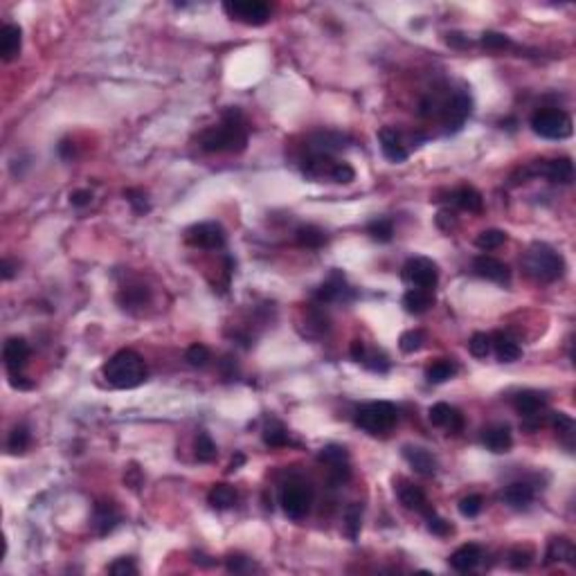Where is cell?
<instances>
[{
	"label": "cell",
	"instance_id": "6da1fadb",
	"mask_svg": "<svg viewBox=\"0 0 576 576\" xmlns=\"http://www.w3.org/2000/svg\"><path fill=\"white\" fill-rule=\"evenodd\" d=\"M248 144V126L239 109H228L223 113L219 126L208 129L201 135V146L210 153H239Z\"/></svg>",
	"mask_w": 576,
	"mask_h": 576
},
{
	"label": "cell",
	"instance_id": "7a4b0ae2",
	"mask_svg": "<svg viewBox=\"0 0 576 576\" xmlns=\"http://www.w3.org/2000/svg\"><path fill=\"white\" fill-rule=\"evenodd\" d=\"M146 363L133 349H122L113 354L104 365L106 383L115 389H133L146 380Z\"/></svg>",
	"mask_w": 576,
	"mask_h": 576
},
{
	"label": "cell",
	"instance_id": "3957f363",
	"mask_svg": "<svg viewBox=\"0 0 576 576\" xmlns=\"http://www.w3.org/2000/svg\"><path fill=\"white\" fill-rule=\"evenodd\" d=\"M522 266L527 275L534 277L536 281H556L565 272V259L547 243H534L527 250Z\"/></svg>",
	"mask_w": 576,
	"mask_h": 576
},
{
	"label": "cell",
	"instance_id": "277c9868",
	"mask_svg": "<svg viewBox=\"0 0 576 576\" xmlns=\"http://www.w3.org/2000/svg\"><path fill=\"white\" fill-rule=\"evenodd\" d=\"M396 407L387 401H374L356 412V426L367 435H385L396 423Z\"/></svg>",
	"mask_w": 576,
	"mask_h": 576
},
{
	"label": "cell",
	"instance_id": "5b68a950",
	"mask_svg": "<svg viewBox=\"0 0 576 576\" xmlns=\"http://www.w3.org/2000/svg\"><path fill=\"white\" fill-rule=\"evenodd\" d=\"M531 129L545 140H565L572 135V117L561 109H540L531 117Z\"/></svg>",
	"mask_w": 576,
	"mask_h": 576
},
{
	"label": "cell",
	"instance_id": "8992f818",
	"mask_svg": "<svg viewBox=\"0 0 576 576\" xmlns=\"http://www.w3.org/2000/svg\"><path fill=\"white\" fill-rule=\"evenodd\" d=\"M223 12H226L232 21H239L243 25H266L270 18V7L261 0H232V3H223Z\"/></svg>",
	"mask_w": 576,
	"mask_h": 576
},
{
	"label": "cell",
	"instance_id": "52a82bcc",
	"mask_svg": "<svg viewBox=\"0 0 576 576\" xmlns=\"http://www.w3.org/2000/svg\"><path fill=\"white\" fill-rule=\"evenodd\" d=\"M403 281L410 284L412 288H426V290H433L439 281V270H437V263L428 257H412L405 261L403 266Z\"/></svg>",
	"mask_w": 576,
	"mask_h": 576
},
{
	"label": "cell",
	"instance_id": "ba28073f",
	"mask_svg": "<svg viewBox=\"0 0 576 576\" xmlns=\"http://www.w3.org/2000/svg\"><path fill=\"white\" fill-rule=\"evenodd\" d=\"M313 491L304 482H288L281 491V506L290 520H302L311 509Z\"/></svg>",
	"mask_w": 576,
	"mask_h": 576
},
{
	"label": "cell",
	"instance_id": "9c48e42d",
	"mask_svg": "<svg viewBox=\"0 0 576 576\" xmlns=\"http://www.w3.org/2000/svg\"><path fill=\"white\" fill-rule=\"evenodd\" d=\"M473 111V100L471 95L464 93V91H457L451 100H446L444 104V111H442V120H444V126L448 133H455L460 131L462 126L466 124L468 115Z\"/></svg>",
	"mask_w": 576,
	"mask_h": 576
},
{
	"label": "cell",
	"instance_id": "30bf717a",
	"mask_svg": "<svg viewBox=\"0 0 576 576\" xmlns=\"http://www.w3.org/2000/svg\"><path fill=\"white\" fill-rule=\"evenodd\" d=\"M185 239H187V243L194 248L221 250L226 246V230H223L219 223L208 221V223H199V226H192L185 232Z\"/></svg>",
	"mask_w": 576,
	"mask_h": 576
},
{
	"label": "cell",
	"instance_id": "8fae6325",
	"mask_svg": "<svg viewBox=\"0 0 576 576\" xmlns=\"http://www.w3.org/2000/svg\"><path fill=\"white\" fill-rule=\"evenodd\" d=\"M349 138L338 131H320L309 138V155H334L336 151L345 149Z\"/></svg>",
	"mask_w": 576,
	"mask_h": 576
},
{
	"label": "cell",
	"instance_id": "7c38bea8",
	"mask_svg": "<svg viewBox=\"0 0 576 576\" xmlns=\"http://www.w3.org/2000/svg\"><path fill=\"white\" fill-rule=\"evenodd\" d=\"M473 270H475V275H480V277L489 279V281H495V284H506L509 277H511L509 266L502 263L500 259L489 257V255L477 257L473 261Z\"/></svg>",
	"mask_w": 576,
	"mask_h": 576
},
{
	"label": "cell",
	"instance_id": "4fadbf2b",
	"mask_svg": "<svg viewBox=\"0 0 576 576\" xmlns=\"http://www.w3.org/2000/svg\"><path fill=\"white\" fill-rule=\"evenodd\" d=\"M3 358L9 374H21L29 360V345L23 338H9L3 349Z\"/></svg>",
	"mask_w": 576,
	"mask_h": 576
},
{
	"label": "cell",
	"instance_id": "5bb4252c",
	"mask_svg": "<svg viewBox=\"0 0 576 576\" xmlns=\"http://www.w3.org/2000/svg\"><path fill=\"white\" fill-rule=\"evenodd\" d=\"M117 524H120V511H117V506L113 502L95 504L91 527H93V531L97 536H109Z\"/></svg>",
	"mask_w": 576,
	"mask_h": 576
},
{
	"label": "cell",
	"instance_id": "9a60e30c",
	"mask_svg": "<svg viewBox=\"0 0 576 576\" xmlns=\"http://www.w3.org/2000/svg\"><path fill=\"white\" fill-rule=\"evenodd\" d=\"M536 173H543L545 178L559 185H570L574 178V164L570 158H554V160H540L536 167Z\"/></svg>",
	"mask_w": 576,
	"mask_h": 576
},
{
	"label": "cell",
	"instance_id": "2e32d148",
	"mask_svg": "<svg viewBox=\"0 0 576 576\" xmlns=\"http://www.w3.org/2000/svg\"><path fill=\"white\" fill-rule=\"evenodd\" d=\"M378 142H380V151L389 160V162H403L407 160V149L401 140V135H398L396 129L392 126H385V129L378 131Z\"/></svg>",
	"mask_w": 576,
	"mask_h": 576
},
{
	"label": "cell",
	"instance_id": "e0dca14e",
	"mask_svg": "<svg viewBox=\"0 0 576 576\" xmlns=\"http://www.w3.org/2000/svg\"><path fill=\"white\" fill-rule=\"evenodd\" d=\"M347 293L351 295V290H349L347 281H345V275H340V272L336 270L334 275L325 281V284L316 288L313 297H316V302H320V304H329V302H338V299L345 302Z\"/></svg>",
	"mask_w": 576,
	"mask_h": 576
},
{
	"label": "cell",
	"instance_id": "ac0fdd59",
	"mask_svg": "<svg viewBox=\"0 0 576 576\" xmlns=\"http://www.w3.org/2000/svg\"><path fill=\"white\" fill-rule=\"evenodd\" d=\"M545 405H547V396L543 392H536V389H524V392H520L513 401V407L518 410V414L522 419L543 417Z\"/></svg>",
	"mask_w": 576,
	"mask_h": 576
},
{
	"label": "cell",
	"instance_id": "d6986e66",
	"mask_svg": "<svg viewBox=\"0 0 576 576\" xmlns=\"http://www.w3.org/2000/svg\"><path fill=\"white\" fill-rule=\"evenodd\" d=\"M430 421L433 426L437 428H446L448 433H460L462 430V426H464V419L462 414L457 412L455 407H451L448 403H435L430 407Z\"/></svg>",
	"mask_w": 576,
	"mask_h": 576
},
{
	"label": "cell",
	"instance_id": "ffe728a7",
	"mask_svg": "<svg viewBox=\"0 0 576 576\" xmlns=\"http://www.w3.org/2000/svg\"><path fill=\"white\" fill-rule=\"evenodd\" d=\"M482 444L489 448L491 453H506L511 448L513 444V437H511V430H509V426H504V423H495V426H489V428H484V433H482Z\"/></svg>",
	"mask_w": 576,
	"mask_h": 576
},
{
	"label": "cell",
	"instance_id": "44dd1931",
	"mask_svg": "<svg viewBox=\"0 0 576 576\" xmlns=\"http://www.w3.org/2000/svg\"><path fill=\"white\" fill-rule=\"evenodd\" d=\"M396 493H398V500L410 511H417V513H428L430 511V504H428V497L426 493L419 489V486L410 484V482H398L396 486Z\"/></svg>",
	"mask_w": 576,
	"mask_h": 576
},
{
	"label": "cell",
	"instance_id": "7402d4cb",
	"mask_svg": "<svg viewBox=\"0 0 576 576\" xmlns=\"http://www.w3.org/2000/svg\"><path fill=\"white\" fill-rule=\"evenodd\" d=\"M482 547L475 543H468V545H462L460 550H455L453 556H451V568L457 570V572H471L475 570L477 565L482 561Z\"/></svg>",
	"mask_w": 576,
	"mask_h": 576
},
{
	"label": "cell",
	"instance_id": "603a6c76",
	"mask_svg": "<svg viewBox=\"0 0 576 576\" xmlns=\"http://www.w3.org/2000/svg\"><path fill=\"white\" fill-rule=\"evenodd\" d=\"M403 457L407 460V464L414 468L417 473L421 475H433L437 471V460L433 453H428L426 448L419 446H405L403 448Z\"/></svg>",
	"mask_w": 576,
	"mask_h": 576
},
{
	"label": "cell",
	"instance_id": "cb8c5ba5",
	"mask_svg": "<svg viewBox=\"0 0 576 576\" xmlns=\"http://www.w3.org/2000/svg\"><path fill=\"white\" fill-rule=\"evenodd\" d=\"M21 45H23L21 27L5 25L3 32H0V54H3V61H14V59L21 54Z\"/></svg>",
	"mask_w": 576,
	"mask_h": 576
},
{
	"label": "cell",
	"instance_id": "d4e9b609",
	"mask_svg": "<svg viewBox=\"0 0 576 576\" xmlns=\"http://www.w3.org/2000/svg\"><path fill=\"white\" fill-rule=\"evenodd\" d=\"M534 486L527 482H513L504 489L502 493V502H506L513 509H527L534 502Z\"/></svg>",
	"mask_w": 576,
	"mask_h": 576
},
{
	"label": "cell",
	"instance_id": "484cf974",
	"mask_svg": "<svg viewBox=\"0 0 576 576\" xmlns=\"http://www.w3.org/2000/svg\"><path fill=\"white\" fill-rule=\"evenodd\" d=\"M491 349L495 351L497 360H502V363H513V360H518L522 356L520 345L515 343L511 336L502 334V331H497L495 336H491Z\"/></svg>",
	"mask_w": 576,
	"mask_h": 576
},
{
	"label": "cell",
	"instance_id": "4316f807",
	"mask_svg": "<svg viewBox=\"0 0 576 576\" xmlns=\"http://www.w3.org/2000/svg\"><path fill=\"white\" fill-rule=\"evenodd\" d=\"M435 304V295L433 290H426V288H410L405 295H403V306L407 313L412 316H421L426 313L428 309Z\"/></svg>",
	"mask_w": 576,
	"mask_h": 576
},
{
	"label": "cell",
	"instance_id": "83f0119b",
	"mask_svg": "<svg viewBox=\"0 0 576 576\" xmlns=\"http://www.w3.org/2000/svg\"><path fill=\"white\" fill-rule=\"evenodd\" d=\"M563 561L574 565V545L570 538H565V536H561V538H552L547 545V554H545V563L547 565L563 563Z\"/></svg>",
	"mask_w": 576,
	"mask_h": 576
},
{
	"label": "cell",
	"instance_id": "f1b7e54d",
	"mask_svg": "<svg viewBox=\"0 0 576 576\" xmlns=\"http://www.w3.org/2000/svg\"><path fill=\"white\" fill-rule=\"evenodd\" d=\"M237 500H239V493L234 491L230 484H214L208 493V502L219 511L232 509V506L237 504Z\"/></svg>",
	"mask_w": 576,
	"mask_h": 576
},
{
	"label": "cell",
	"instance_id": "f546056e",
	"mask_svg": "<svg viewBox=\"0 0 576 576\" xmlns=\"http://www.w3.org/2000/svg\"><path fill=\"white\" fill-rule=\"evenodd\" d=\"M453 201L457 203V208H462L464 212H482V205H484V201H482V194L477 192L475 187H460L457 189L455 194H453Z\"/></svg>",
	"mask_w": 576,
	"mask_h": 576
},
{
	"label": "cell",
	"instance_id": "4dcf8cb0",
	"mask_svg": "<svg viewBox=\"0 0 576 576\" xmlns=\"http://www.w3.org/2000/svg\"><path fill=\"white\" fill-rule=\"evenodd\" d=\"M117 302L122 304V309L133 311L149 302V290H146V286H124L117 295Z\"/></svg>",
	"mask_w": 576,
	"mask_h": 576
},
{
	"label": "cell",
	"instance_id": "1f68e13d",
	"mask_svg": "<svg viewBox=\"0 0 576 576\" xmlns=\"http://www.w3.org/2000/svg\"><path fill=\"white\" fill-rule=\"evenodd\" d=\"M457 374V365L453 363V360H437V363H433L430 367L426 369V378H428V383H446V380H451L453 376Z\"/></svg>",
	"mask_w": 576,
	"mask_h": 576
},
{
	"label": "cell",
	"instance_id": "d6a6232c",
	"mask_svg": "<svg viewBox=\"0 0 576 576\" xmlns=\"http://www.w3.org/2000/svg\"><path fill=\"white\" fill-rule=\"evenodd\" d=\"M295 237H297V243H299L302 248H311V250L322 248L327 243L325 230H320L318 226H302L295 232Z\"/></svg>",
	"mask_w": 576,
	"mask_h": 576
},
{
	"label": "cell",
	"instance_id": "836d02e7",
	"mask_svg": "<svg viewBox=\"0 0 576 576\" xmlns=\"http://www.w3.org/2000/svg\"><path fill=\"white\" fill-rule=\"evenodd\" d=\"M552 421H554L556 433H559V437H561V442L572 451V446H574L572 444V439H574V421H572V417L565 414V412H554L552 414Z\"/></svg>",
	"mask_w": 576,
	"mask_h": 576
},
{
	"label": "cell",
	"instance_id": "e575fe53",
	"mask_svg": "<svg viewBox=\"0 0 576 576\" xmlns=\"http://www.w3.org/2000/svg\"><path fill=\"white\" fill-rule=\"evenodd\" d=\"M318 460L331 468V466L349 464V453H347V448L338 446V444H331V446H325V448H322L320 455H318Z\"/></svg>",
	"mask_w": 576,
	"mask_h": 576
},
{
	"label": "cell",
	"instance_id": "d590c367",
	"mask_svg": "<svg viewBox=\"0 0 576 576\" xmlns=\"http://www.w3.org/2000/svg\"><path fill=\"white\" fill-rule=\"evenodd\" d=\"M194 453H196L199 462H212L217 457V444L212 442V437L208 433H199L196 442H194Z\"/></svg>",
	"mask_w": 576,
	"mask_h": 576
},
{
	"label": "cell",
	"instance_id": "8d00e7d4",
	"mask_svg": "<svg viewBox=\"0 0 576 576\" xmlns=\"http://www.w3.org/2000/svg\"><path fill=\"white\" fill-rule=\"evenodd\" d=\"M506 243V232L502 230H484L477 234V239H475V246L480 248V250H495V248H500Z\"/></svg>",
	"mask_w": 576,
	"mask_h": 576
},
{
	"label": "cell",
	"instance_id": "74e56055",
	"mask_svg": "<svg viewBox=\"0 0 576 576\" xmlns=\"http://www.w3.org/2000/svg\"><path fill=\"white\" fill-rule=\"evenodd\" d=\"M29 442H32V435H29V428L27 426H16L12 433H9V442H7V448L9 453H25Z\"/></svg>",
	"mask_w": 576,
	"mask_h": 576
},
{
	"label": "cell",
	"instance_id": "f35d334b",
	"mask_svg": "<svg viewBox=\"0 0 576 576\" xmlns=\"http://www.w3.org/2000/svg\"><path fill=\"white\" fill-rule=\"evenodd\" d=\"M263 442L270 448H279V446H286L288 444V430L279 421H272L266 426V430H263Z\"/></svg>",
	"mask_w": 576,
	"mask_h": 576
},
{
	"label": "cell",
	"instance_id": "ab89813d",
	"mask_svg": "<svg viewBox=\"0 0 576 576\" xmlns=\"http://www.w3.org/2000/svg\"><path fill=\"white\" fill-rule=\"evenodd\" d=\"M360 520H363V504H358L354 502L347 509L345 513V531L351 540H356L358 538V534H360Z\"/></svg>",
	"mask_w": 576,
	"mask_h": 576
},
{
	"label": "cell",
	"instance_id": "60d3db41",
	"mask_svg": "<svg viewBox=\"0 0 576 576\" xmlns=\"http://www.w3.org/2000/svg\"><path fill=\"white\" fill-rule=\"evenodd\" d=\"M423 343H426V336L419 329H410L398 338V347H401L403 354H414V351L423 347Z\"/></svg>",
	"mask_w": 576,
	"mask_h": 576
},
{
	"label": "cell",
	"instance_id": "b9f144b4",
	"mask_svg": "<svg viewBox=\"0 0 576 576\" xmlns=\"http://www.w3.org/2000/svg\"><path fill=\"white\" fill-rule=\"evenodd\" d=\"M367 232L369 237L376 239V241H392V234H394V226L389 219H376L367 226Z\"/></svg>",
	"mask_w": 576,
	"mask_h": 576
},
{
	"label": "cell",
	"instance_id": "7bdbcfd3",
	"mask_svg": "<svg viewBox=\"0 0 576 576\" xmlns=\"http://www.w3.org/2000/svg\"><path fill=\"white\" fill-rule=\"evenodd\" d=\"M468 351L475 358H486L491 354V336L489 334H475L471 340H468Z\"/></svg>",
	"mask_w": 576,
	"mask_h": 576
},
{
	"label": "cell",
	"instance_id": "ee69618b",
	"mask_svg": "<svg viewBox=\"0 0 576 576\" xmlns=\"http://www.w3.org/2000/svg\"><path fill=\"white\" fill-rule=\"evenodd\" d=\"M484 509L482 495H466L464 500H460V513L464 518H477Z\"/></svg>",
	"mask_w": 576,
	"mask_h": 576
},
{
	"label": "cell",
	"instance_id": "f6af8a7d",
	"mask_svg": "<svg viewBox=\"0 0 576 576\" xmlns=\"http://www.w3.org/2000/svg\"><path fill=\"white\" fill-rule=\"evenodd\" d=\"M124 199L131 203V208L135 214H146L151 210L149 205V199H146V192L144 189H126L124 192Z\"/></svg>",
	"mask_w": 576,
	"mask_h": 576
},
{
	"label": "cell",
	"instance_id": "bcb514c9",
	"mask_svg": "<svg viewBox=\"0 0 576 576\" xmlns=\"http://www.w3.org/2000/svg\"><path fill=\"white\" fill-rule=\"evenodd\" d=\"M423 515H426V522H428V531H430V534H435V536H442V538H444V536H448V534L453 531L451 522H448V520H444L442 515H437V513H435L433 509L428 511V513H423Z\"/></svg>",
	"mask_w": 576,
	"mask_h": 576
},
{
	"label": "cell",
	"instance_id": "7dc6e473",
	"mask_svg": "<svg viewBox=\"0 0 576 576\" xmlns=\"http://www.w3.org/2000/svg\"><path fill=\"white\" fill-rule=\"evenodd\" d=\"M363 365H367L372 372H378V374H385L389 369V360L385 354H380V351H365V358H363Z\"/></svg>",
	"mask_w": 576,
	"mask_h": 576
},
{
	"label": "cell",
	"instance_id": "c3c4849f",
	"mask_svg": "<svg viewBox=\"0 0 576 576\" xmlns=\"http://www.w3.org/2000/svg\"><path fill=\"white\" fill-rule=\"evenodd\" d=\"M185 358H187V363L192 367H205L210 363V349L205 345H192L187 349V354H185Z\"/></svg>",
	"mask_w": 576,
	"mask_h": 576
},
{
	"label": "cell",
	"instance_id": "681fc988",
	"mask_svg": "<svg viewBox=\"0 0 576 576\" xmlns=\"http://www.w3.org/2000/svg\"><path fill=\"white\" fill-rule=\"evenodd\" d=\"M356 178V171L351 167L349 162H336L334 164V171H331V180L334 182H340V185H349L351 180Z\"/></svg>",
	"mask_w": 576,
	"mask_h": 576
},
{
	"label": "cell",
	"instance_id": "f907efd6",
	"mask_svg": "<svg viewBox=\"0 0 576 576\" xmlns=\"http://www.w3.org/2000/svg\"><path fill=\"white\" fill-rule=\"evenodd\" d=\"M482 45L486 50H504V47H511V41H509V36H504L500 32H484Z\"/></svg>",
	"mask_w": 576,
	"mask_h": 576
},
{
	"label": "cell",
	"instance_id": "816d5d0a",
	"mask_svg": "<svg viewBox=\"0 0 576 576\" xmlns=\"http://www.w3.org/2000/svg\"><path fill=\"white\" fill-rule=\"evenodd\" d=\"M109 572L113 576H129V574H138V565L133 563V559H117L115 563L109 565Z\"/></svg>",
	"mask_w": 576,
	"mask_h": 576
},
{
	"label": "cell",
	"instance_id": "f5cc1de1",
	"mask_svg": "<svg viewBox=\"0 0 576 576\" xmlns=\"http://www.w3.org/2000/svg\"><path fill=\"white\" fill-rule=\"evenodd\" d=\"M531 559H534V554L529 550H513L509 554V565L513 570H527L531 565Z\"/></svg>",
	"mask_w": 576,
	"mask_h": 576
},
{
	"label": "cell",
	"instance_id": "db71d44e",
	"mask_svg": "<svg viewBox=\"0 0 576 576\" xmlns=\"http://www.w3.org/2000/svg\"><path fill=\"white\" fill-rule=\"evenodd\" d=\"M226 568L230 572H246L252 568V563H250V559H246V556H241V554H230L226 559Z\"/></svg>",
	"mask_w": 576,
	"mask_h": 576
},
{
	"label": "cell",
	"instance_id": "11a10c76",
	"mask_svg": "<svg viewBox=\"0 0 576 576\" xmlns=\"http://www.w3.org/2000/svg\"><path fill=\"white\" fill-rule=\"evenodd\" d=\"M455 226H457V217H455V212H451V210H442V212L437 214V228H439V230L451 232Z\"/></svg>",
	"mask_w": 576,
	"mask_h": 576
},
{
	"label": "cell",
	"instance_id": "9f6ffc18",
	"mask_svg": "<svg viewBox=\"0 0 576 576\" xmlns=\"http://www.w3.org/2000/svg\"><path fill=\"white\" fill-rule=\"evenodd\" d=\"M91 201H93L91 189H79V192L70 194V203L75 205V208H86V205H91Z\"/></svg>",
	"mask_w": 576,
	"mask_h": 576
},
{
	"label": "cell",
	"instance_id": "6f0895ef",
	"mask_svg": "<svg viewBox=\"0 0 576 576\" xmlns=\"http://www.w3.org/2000/svg\"><path fill=\"white\" fill-rule=\"evenodd\" d=\"M365 345L360 343V340H354V343H351V358L356 360V363H363V358H365Z\"/></svg>",
	"mask_w": 576,
	"mask_h": 576
},
{
	"label": "cell",
	"instance_id": "680465c9",
	"mask_svg": "<svg viewBox=\"0 0 576 576\" xmlns=\"http://www.w3.org/2000/svg\"><path fill=\"white\" fill-rule=\"evenodd\" d=\"M9 383H12V387H16V389H29V387H32V383H29V380H25V376H21V374H12V376H9Z\"/></svg>",
	"mask_w": 576,
	"mask_h": 576
},
{
	"label": "cell",
	"instance_id": "91938a15",
	"mask_svg": "<svg viewBox=\"0 0 576 576\" xmlns=\"http://www.w3.org/2000/svg\"><path fill=\"white\" fill-rule=\"evenodd\" d=\"M448 43L451 45H457V47H468L471 45V41H468V38H462V34H448Z\"/></svg>",
	"mask_w": 576,
	"mask_h": 576
},
{
	"label": "cell",
	"instance_id": "94428289",
	"mask_svg": "<svg viewBox=\"0 0 576 576\" xmlns=\"http://www.w3.org/2000/svg\"><path fill=\"white\" fill-rule=\"evenodd\" d=\"M3 277H5V279H12V277H14V263L9 261V259L3 261Z\"/></svg>",
	"mask_w": 576,
	"mask_h": 576
},
{
	"label": "cell",
	"instance_id": "6125c7cd",
	"mask_svg": "<svg viewBox=\"0 0 576 576\" xmlns=\"http://www.w3.org/2000/svg\"><path fill=\"white\" fill-rule=\"evenodd\" d=\"M243 462H246V457H243L241 453L237 455V460H232V464H230V471H237V466H241Z\"/></svg>",
	"mask_w": 576,
	"mask_h": 576
}]
</instances>
